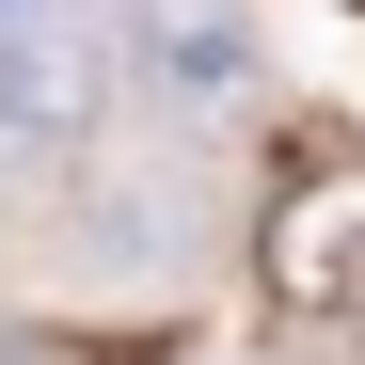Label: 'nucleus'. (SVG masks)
<instances>
[{
    "mask_svg": "<svg viewBox=\"0 0 365 365\" xmlns=\"http://www.w3.org/2000/svg\"><path fill=\"white\" fill-rule=\"evenodd\" d=\"M96 128V32L64 0H0V159H64Z\"/></svg>",
    "mask_w": 365,
    "mask_h": 365,
    "instance_id": "nucleus-1",
    "label": "nucleus"
},
{
    "mask_svg": "<svg viewBox=\"0 0 365 365\" xmlns=\"http://www.w3.org/2000/svg\"><path fill=\"white\" fill-rule=\"evenodd\" d=\"M270 286L302 318H365V175H286L270 207Z\"/></svg>",
    "mask_w": 365,
    "mask_h": 365,
    "instance_id": "nucleus-2",
    "label": "nucleus"
},
{
    "mask_svg": "<svg viewBox=\"0 0 365 365\" xmlns=\"http://www.w3.org/2000/svg\"><path fill=\"white\" fill-rule=\"evenodd\" d=\"M143 64H159V96H238V80H255V48H238V16H222V0H175V16L143 32Z\"/></svg>",
    "mask_w": 365,
    "mask_h": 365,
    "instance_id": "nucleus-3",
    "label": "nucleus"
},
{
    "mask_svg": "<svg viewBox=\"0 0 365 365\" xmlns=\"http://www.w3.org/2000/svg\"><path fill=\"white\" fill-rule=\"evenodd\" d=\"M0 365H80V349H32V334H0Z\"/></svg>",
    "mask_w": 365,
    "mask_h": 365,
    "instance_id": "nucleus-4",
    "label": "nucleus"
}]
</instances>
